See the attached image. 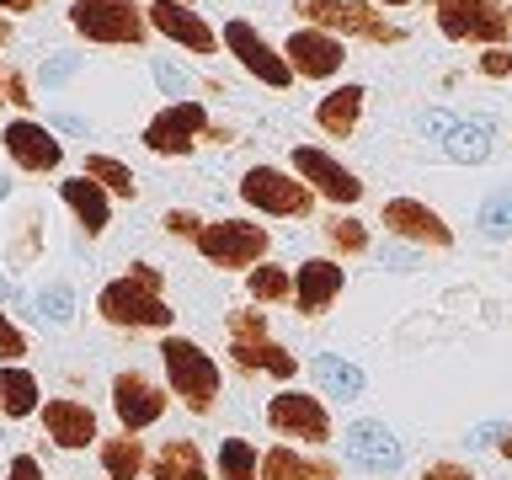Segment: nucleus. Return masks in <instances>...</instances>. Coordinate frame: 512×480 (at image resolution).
Wrapping results in <instances>:
<instances>
[{
	"mask_svg": "<svg viewBox=\"0 0 512 480\" xmlns=\"http://www.w3.org/2000/svg\"><path fill=\"white\" fill-rule=\"evenodd\" d=\"M240 198H246L256 214H272V219H304L315 208V192L304 187L294 171H278V166H251L240 176Z\"/></svg>",
	"mask_w": 512,
	"mask_h": 480,
	"instance_id": "0eeeda50",
	"label": "nucleus"
},
{
	"mask_svg": "<svg viewBox=\"0 0 512 480\" xmlns=\"http://www.w3.org/2000/svg\"><path fill=\"white\" fill-rule=\"evenodd\" d=\"M144 443L134 438V432H123V438H107L102 443V470H107V480H139L144 475Z\"/></svg>",
	"mask_w": 512,
	"mask_h": 480,
	"instance_id": "a878e982",
	"label": "nucleus"
},
{
	"mask_svg": "<svg viewBox=\"0 0 512 480\" xmlns=\"http://www.w3.org/2000/svg\"><path fill=\"white\" fill-rule=\"evenodd\" d=\"M182 6H192V0H182Z\"/></svg>",
	"mask_w": 512,
	"mask_h": 480,
	"instance_id": "c03bdc74",
	"label": "nucleus"
},
{
	"mask_svg": "<svg viewBox=\"0 0 512 480\" xmlns=\"http://www.w3.org/2000/svg\"><path fill=\"white\" fill-rule=\"evenodd\" d=\"M326 240H331V251H342V256H363L368 251V224L352 219V214H331L326 219Z\"/></svg>",
	"mask_w": 512,
	"mask_h": 480,
	"instance_id": "c756f323",
	"label": "nucleus"
},
{
	"mask_svg": "<svg viewBox=\"0 0 512 480\" xmlns=\"http://www.w3.org/2000/svg\"><path fill=\"white\" fill-rule=\"evenodd\" d=\"M422 480H475V475L464 470V464H448V459H443V464H427Z\"/></svg>",
	"mask_w": 512,
	"mask_h": 480,
	"instance_id": "e433bc0d",
	"label": "nucleus"
},
{
	"mask_svg": "<svg viewBox=\"0 0 512 480\" xmlns=\"http://www.w3.org/2000/svg\"><path fill=\"white\" fill-rule=\"evenodd\" d=\"M262 480H342L331 459H310L299 448H267L262 454Z\"/></svg>",
	"mask_w": 512,
	"mask_h": 480,
	"instance_id": "412c9836",
	"label": "nucleus"
},
{
	"mask_svg": "<svg viewBox=\"0 0 512 480\" xmlns=\"http://www.w3.org/2000/svg\"><path fill=\"white\" fill-rule=\"evenodd\" d=\"M43 0H0V11H38Z\"/></svg>",
	"mask_w": 512,
	"mask_h": 480,
	"instance_id": "58836bf2",
	"label": "nucleus"
},
{
	"mask_svg": "<svg viewBox=\"0 0 512 480\" xmlns=\"http://www.w3.org/2000/svg\"><path fill=\"white\" fill-rule=\"evenodd\" d=\"M80 176H91V182H102L112 198H134L139 182H134V171L123 166V160H112V155H86V171Z\"/></svg>",
	"mask_w": 512,
	"mask_h": 480,
	"instance_id": "cd10ccee",
	"label": "nucleus"
},
{
	"mask_svg": "<svg viewBox=\"0 0 512 480\" xmlns=\"http://www.w3.org/2000/svg\"><path fill=\"white\" fill-rule=\"evenodd\" d=\"M262 475V459L246 438H224L219 443V480H256Z\"/></svg>",
	"mask_w": 512,
	"mask_h": 480,
	"instance_id": "c85d7f7f",
	"label": "nucleus"
},
{
	"mask_svg": "<svg viewBox=\"0 0 512 480\" xmlns=\"http://www.w3.org/2000/svg\"><path fill=\"white\" fill-rule=\"evenodd\" d=\"M70 27L91 43H123L139 48L144 32H150V16H144L139 0H75L70 6Z\"/></svg>",
	"mask_w": 512,
	"mask_h": 480,
	"instance_id": "39448f33",
	"label": "nucleus"
},
{
	"mask_svg": "<svg viewBox=\"0 0 512 480\" xmlns=\"http://www.w3.org/2000/svg\"><path fill=\"white\" fill-rule=\"evenodd\" d=\"M507 16H512V6H507Z\"/></svg>",
	"mask_w": 512,
	"mask_h": 480,
	"instance_id": "a18cd8bd",
	"label": "nucleus"
},
{
	"mask_svg": "<svg viewBox=\"0 0 512 480\" xmlns=\"http://www.w3.org/2000/svg\"><path fill=\"white\" fill-rule=\"evenodd\" d=\"M283 59L299 80H331L347 64V43L336 32H320V27H294L283 43Z\"/></svg>",
	"mask_w": 512,
	"mask_h": 480,
	"instance_id": "f8f14e48",
	"label": "nucleus"
},
{
	"mask_svg": "<svg viewBox=\"0 0 512 480\" xmlns=\"http://www.w3.org/2000/svg\"><path fill=\"white\" fill-rule=\"evenodd\" d=\"M150 475H155V480H208V459H203V448L192 443V438H171V443L155 454Z\"/></svg>",
	"mask_w": 512,
	"mask_h": 480,
	"instance_id": "b1692460",
	"label": "nucleus"
},
{
	"mask_svg": "<svg viewBox=\"0 0 512 480\" xmlns=\"http://www.w3.org/2000/svg\"><path fill=\"white\" fill-rule=\"evenodd\" d=\"M342 283H347V272H342V262H331V256H310V262H299V272H294V304H299V315L331 310V299L342 294Z\"/></svg>",
	"mask_w": 512,
	"mask_h": 480,
	"instance_id": "f3484780",
	"label": "nucleus"
},
{
	"mask_svg": "<svg viewBox=\"0 0 512 480\" xmlns=\"http://www.w3.org/2000/svg\"><path fill=\"white\" fill-rule=\"evenodd\" d=\"M267 315L262 310H230V342H262Z\"/></svg>",
	"mask_w": 512,
	"mask_h": 480,
	"instance_id": "2f4dec72",
	"label": "nucleus"
},
{
	"mask_svg": "<svg viewBox=\"0 0 512 480\" xmlns=\"http://www.w3.org/2000/svg\"><path fill=\"white\" fill-rule=\"evenodd\" d=\"M363 102H368V91L358 86V80H347V86H336L326 91L315 102V128L326 139H352L358 134V118H363Z\"/></svg>",
	"mask_w": 512,
	"mask_h": 480,
	"instance_id": "6ab92c4d",
	"label": "nucleus"
},
{
	"mask_svg": "<svg viewBox=\"0 0 512 480\" xmlns=\"http://www.w3.org/2000/svg\"><path fill=\"white\" fill-rule=\"evenodd\" d=\"M0 102H6V75H0Z\"/></svg>",
	"mask_w": 512,
	"mask_h": 480,
	"instance_id": "37998d69",
	"label": "nucleus"
},
{
	"mask_svg": "<svg viewBox=\"0 0 512 480\" xmlns=\"http://www.w3.org/2000/svg\"><path fill=\"white\" fill-rule=\"evenodd\" d=\"M432 11H438V32L448 43L496 48V43H507V32H512L507 0H432Z\"/></svg>",
	"mask_w": 512,
	"mask_h": 480,
	"instance_id": "20e7f679",
	"label": "nucleus"
},
{
	"mask_svg": "<svg viewBox=\"0 0 512 480\" xmlns=\"http://www.w3.org/2000/svg\"><path fill=\"white\" fill-rule=\"evenodd\" d=\"M294 176L315 192V198H326V203H336V208H352V203L363 198V182H358V176H352L336 155L315 150V144H299V150H294Z\"/></svg>",
	"mask_w": 512,
	"mask_h": 480,
	"instance_id": "9d476101",
	"label": "nucleus"
},
{
	"mask_svg": "<svg viewBox=\"0 0 512 480\" xmlns=\"http://www.w3.org/2000/svg\"><path fill=\"white\" fill-rule=\"evenodd\" d=\"M112 411H118L123 432H144L150 422H160V411H166V390L150 384L139 368H123V374L112 379Z\"/></svg>",
	"mask_w": 512,
	"mask_h": 480,
	"instance_id": "2eb2a0df",
	"label": "nucleus"
},
{
	"mask_svg": "<svg viewBox=\"0 0 512 480\" xmlns=\"http://www.w3.org/2000/svg\"><path fill=\"white\" fill-rule=\"evenodd\" d=\"M6 480H43V464L32 459V454H16L11 470H6Z\"/></svg>",
	"mask_w": 512,
	"mask_h": 480,
	"instance_id": "c9c22d12",
	"label": "nucleus"
},
{
	"mask_svg": "<svg viewBox=\"0 0 512 480\" xmlns=\"http://www.w3.org/2000/svg\"><path fill=\"white\" fill-rule=\"evenodd\" d=\"M208 107L203 102H171L160 107L150 123H144V150L155 155H192L198 139H208Z\"/></svg>",
	"mask_w": 512,
	"mask_h": 480,
	"instance_id": "6e6552de",
	"label": "nucleus"
},
{
	"mask_svg": "<svg viewBox=\"0 0 512 480\" xmlns=\"http://www.w3.org/2000/svg\"><path fill=\"white\" fill-rule=\"evenodd\" d=\"M475 64H480V75L507 80V75H512V48H507V43H496V48H486V54H480Z\"/></svg>",
	"mask_w": 512,
	"mask_h": 480,
	"instance_id": "473e14b6",
	"label": "nucleus"
},
{
	"mask_svg": "<svg viewBox=\"0 0 512 480\" xmlns=\"http://www.w3.org/2000/svg\"><path fill=\"white\" fill-rule=\"evenodd\" d=\"M246 294H251V304H278V299H294V272H288V267H272V262L251 267V272H246Z\"/></svg>",
	"mask_w": 512,
	"mask_h": 480,
	"instance_id": "bb28decb",
	"label": "nucleus"
},
{
	"mask_svg": "<svg viewBox=\"0 0 512 480\" xmlns=\"http://www.w3.org/2000/svg\"><path fill=\"white\" fill-rule=\"evenodd\" d=\"M299 22L304 27H320V32H336V38H363L374 48H395L406 43V27L384 22V11L374 0H299Z\"/></svg>",
	"mask_w": 512,
	"mask_h": 480,
	"instance_id": "f03ea898",
	"label": "nucleus"
},
{
	"mask_svg": "<svg viewBox=\"0 0 512 480\" xmlns=\"http://www.w3.org/2000/svg\"><path fill=\"white\" fill-rule=\"evenodd\" d=\"M342 448H347V459L358 464V470H395L400 464V443L384 422H352Z\"/></svg>",
	"mask_w": 512,
	"mask_h": 480,
	"instance_id": "a211bd4d",
	"label": "nucleus"
},
{
	"mask_svg": "<svg viewBox=\"0 0 512 480\" xmlns=\"http://www.w3.org/2000/svg\"><path fill=\"white\" fill-rule=\"evenodd\" d=\"M43 427L59 448L96 443V411L86 406V400H43Z\"/></svg>",
	"mask_w": 512,
	"mask_h": 480,
	"instance_id": "aec40b11",
	"label": "nucleus"
},
{
	"mask_svg": "<svg viewBox=\"0 0 512 480\" xmlns=\"http://www.w3.org/2000/svg\"><path fill=\"white\" fill-rule=\"evenodd\" d=\"M6 43H11V22L0 16V48H6Z\"/></svg>",
	"mask_w": 512,
	"mask_h": 480,
	"instance_id": "a19ab883",
	"label": "nucleus"
},
{
	"mask_svg": "<svg viewBox=\"0 0 512 480\" xmlns=\"http://www.w3.org/2000/svg\"><path fill=\"white\" fill-rule=\"evenodd\" d=\"M192 246H198V256L214 262V267H262L272 235L262 230V224H251V219H214V224L198 230Z\"/></svg>",
	"mask_w": 512,
	"mask_h": 480,
	"instance_id": "423d86ee",
	"label": "nucleus"
},
{
	"mask_svg": "<svg viewBox=\"0 0 512 480\" xmlns=\"http://www.w3.org/2000/svg\"><path fill=\"white\" fill-rule=\"evenodd\" d=\"M166 278L150 262H134L123 278H112L102 294H96V310H102L107 326H128V331H166L171 326V304H166Z\"/></svg>",
	"mask_w": 512,
	"mask_h": 480,
	"instance_id": "f257e3e1",
	"label": "nucleus"
},
{
	"mask_svg": "<svg viewBox=\"0 0 512 480\" xmlns=\"http://www.w3.org/2000/svg\"><path fill=\"white\" fill-rule=\"evenodd\" d=\"M379 224L400 240H411V246H432V251H448L454 246V224H448L438 208H427L422 198H390L384 203Z\"/></svg>",
	"mask_w": 512,
	"mask_h": 480,
	"instance_id": "ddd939ff",
	"label": "nucleus"
},
{
	"mask_svg": "<svg viewBox=\"0 0 512 480\" xmlns=\"http://www.w3.org/2000/svg\"><path fill=\"white\" fill-rule=\"evenodd\" d=\"M0 411L16 416V422L38 411V379H32L27 368H16V363L0 368Z\"/></svg>",
	"mask_w": 512,
	"mask_h": 480,
	"instance_id": "393cba45",
	"label": "nucleus"
},
{
	"mask_svg": "<svg viewBox=\"0 0 512 480\" xmlns=\"http://www.w3.org/2000/svg\"><path fill=\"white\" fill-rule=\"evenodd\" d=\"M160 224H166V235H182V240H198V230H203V219L187 214V208H171Z\"/></svg>",
	"mask_w": 512,
	"mask_h": 480,
	"instance_id": "f704fd0d",
	"label": "nucleus"
},
{
	"mask_svg": "<svg viewBox=\"0 0 512 480\" xmlns=\"http://www.w3.org/2000/svg\"><path fill=\"white\" fill-rule=\"evenodd\" d=\"M144 16H150V27L160 32V38L182 43L187 54H214V48H224L219 32L203 22V11L182 6V0H155V6H144Z\"/></svg>",
	"mask_w": 512,
	"mask_h": 480,
	"instance_id": "4468645a",
	"label": "nucleus"
},
{
	"mask_svg": "<svg viewBox=\"0 0 512 480\" xmlns=\"http://www.w3.org/2000/svg\"><path fill=\"white\" fill-rule=\"evenodd\" d=\"M496 448H502V459H512V432H502V443H496Z\"/></svg>",
	"mask_w": 512,
	"mask_h": 480,
	"instance_id": "ea45409f",
	"label": "nucleus"
},
{
	"mask_svg": "<svg viewBox=\"0 0 512 480\" xmlns=\"http://www.w3.org/2000/svg\"><path fill=\"white\" fill-rule=\"evenodd\" d=\"M230 358H235V368H246V374H272V379H294L299 374V358L288 347H278V342H230Z\"/></svg>",
	"mask_w": 512,
	"mask_h": 480,
	"instance_id": "5701e85b",
	"label": "nucleus"
},
{
	"mask_svg": "<svg viewBox=\"0 0 512 480\" xmlns=\"http://www.w3.org/2000/svg\"><path fill=\"white\" fill-rule=\"evenodd\" d=\"M64 203H70V214L80 219V230L86 235H102L107 230V187L91 182V176H70V182H59Z\"/></svg>",
	"mask_w": 512,
	"mask_h": 480,
	"instance_id": "4be33fe9",
	"label": "nucleus"
},
{
	"mask_svg": "<svg viewBox=\"0 0 512 480\" xmlns=\"http://www.w3.org/2000/svg\"><path fill=\"white\" fill-rule=\"evenodd\" d=\"M6 102L11 107H32V91H27L22 75H6Z\"/></svg>",
	"mask_w": 512,
	"mask_h": 480,
	"instance_id": "4c0bfd02",
	"label": "nucleus"
},
{
	"mask_svg": "<svg viewBox=\"0 0 512 480\" xmlns=\"http://www.w3.org/2000/svg\"><path fill=\"white\" fill-rule=\"evenodd\" d=\"M0 144H6V155L16 160L22 171H59V160H64V144L48 134L43 123H32V118H11L6 123V134H0Z\"/></svg>",
	"mask_w": 512,
	"mask_h": 480,
	"instance_id": "dca6fc26",
	"label": "nucleus"
},
{
	"mask_svg": "<svg viewBox=\"0 0 512 480\" xmlns=\"http://www.w3.org/2000/svg\"><path fill=\"white\" fill-rule=\"evenodd\" d=\"M267 427L283 432V438H299V443H331V411L320 406V395H299V390H283L267 400Z\"/></svg>",
	"mask_w": 512,
	"mask_h": 480,
	"instance_id": "9b49d317",
	"label": "nucleus"
},
{
	"mask_svg": "<svg viewBox=\"0 0 512 480\" xmlns=\"http://www.w3.org/2000/svg\"><path fill=\"white\" fill-rule=\"evenodd\" d=\"M160 363H166L171 395H182V406H187L192 416H208V411H214L224 379H219V363L208 358L198 342H187V336H166V342H160Z\"/></svg>",
	"mask_w": 512,
	"mask_h": 480,
	"instance_id": "7ed1b4c3",
	"label": "nucleus"
},
{
	"mask_svg": "<svg viewBox=\"0 0 512 480\" xmlns=\"http://www.w3.org/2000/svg\"><path fill=\"white\" fill-rule=\"evenodd\" d=\"M22 352H27V336L11 326V315H6V310H0V363H16Z\"/></svg>",
	"mask_w": 512,
	"mask_h": 480,
	"instance_id": "72a5a7b5",
	"label": "nucleus"
},
{
	"mask_svg": "<svg viewBox=\"0 0 512 480\" xmlns=\"http://www.w3.org/2000/svg\"><path fill=\"white\" fill-rule=\"evenodd\" d=\"M374 6H411V0H374Z\"/></svg>",
	"mask_w": 512,
	"mask_h": 480,
	"instance_id": "79ce46f5",
	"label": "nucleus"
},
{
	"mask_svg": "<svg viewBox=\"0 0 512 480\" xmlns=\"http://www.w3.org/2000/svg\"><path fill=\"white\" fill-rule=\"evenodd\" d=\"M219 43H224V54H235V59H240V70L256 75L262 86H272V91L294 86V70H288L283 48H272V43L262 38V32L251 27V22H224Z\"/></svg>",
	"mask_w": 512,
	"mask_h": 480,
	"instance_id": "1a4fd4ad",
	"label": "nucleus"
},
{
	"mask_svg": "<svg viewBox=\"0 0 512 480\" xmlns=\"http://www.w3.org/2000/svg\"><path fill=\"white\" fill-rule=\"evenodd\" d=\"M315 374H320V384H326V390L331 395H358L363 390V374H358V368H352V363H336V358H320L315 363Z\"/></svg>",
	"mask_w": 512,
	"mask_h": 480,
	"instance_id": "7c9ffc66",
	"label": "nucleus"
}]
</instances>
